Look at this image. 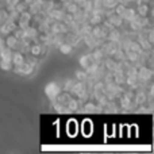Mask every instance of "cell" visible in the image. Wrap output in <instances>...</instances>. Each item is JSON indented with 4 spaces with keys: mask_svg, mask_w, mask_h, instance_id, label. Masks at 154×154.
Listing matches in <instances>:
<instances>
[{
    "mask_svg": "<svg viewBox=\"0 0 154 154\" xmlns=\"http://www.w3.org/2000/svg\"><path fill=\"white\" fill-rule=\"evenodd\" d=\"M0 66L4 70H10L12 68V62H11V60H2L0 61Z\"/></svg>",
    "mask_w": 154,
    "mask_h": 154,
    "instance_id": "obj_2",
    "label": "cell"
},
{
    "mask_svg": "<svg viewBox=\"0 0 154 154\" xmlns=\"http://www.w3.org/2000/svg\"><path fill=\"white\" fill-rule=\"evenodd\" d=\"M46 95L50 99H56L60 95V88L56 82H50V84L46 87Z\"/></svg>",
    "mask_w": 154,
    "mask_h": 154,
    "instance_id": "obj_1",
    "label": "cell"
}]
</instances>
